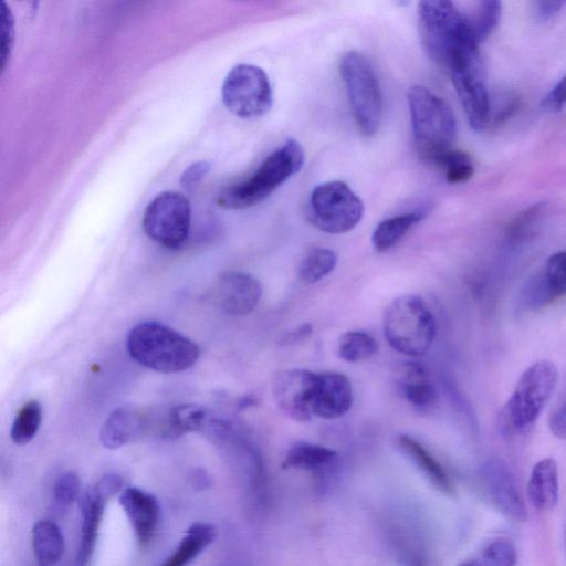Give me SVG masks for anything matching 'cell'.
Instances as JSON below:
<instances>
[{"mask_svg":"<svg viewBox=\"0 0 566 566\" xmlns=\"http://www.w3.org/2000/svg\"><path fill=\"white\" fill-rule=\"evenodd\" d=\"M126 346L139 365L161 374H176L191 368L200 356L192 339L159 322L145 321L132 327Z\"/></svg>","mask_w":566,"mask_h":566,"instance_id":"6da1fadb","label":"cell"},{"mask_svg":"<svg viewBox=\"0 0 566 566\" xmlns=\"http://www.w3.org/2000/svg\"><path fill=\"white\" fill-rule=\"evenodd\" d=\"M413 145L419 157L437 165L440 158L453 149L457 122L450 106L422 85L408 90Z\"/></svg>","mask_w":566,"mask_h":566,"instance_id":"7a4b0ae2","label":"cell"},{"mask_svg":"<svg viewBox=\"0 0 566 566\" xmlns=\"http://www.w3.org/2000/svg\"><path fill=\"white\" fill-rule=\"evenodd\" d=\"M303 147L294 139H287L272 151L248 178L224 188L217 198L223 209L242 210L251 208L298 172L304 164Z\"/></svg>","mask_w":566,"mask_h":566,"instance_id":"3957f363","label":"cell"},{"mask_svg":"<svg viewBox=\"0 0 566 566\" xmlns=\"http://www.w3.org/2000/svg\"><path fill=\"white\" fill-rule=\"evenodd\" d=\"M418 14L422 45L428 55L443 67L459 49L478 42L468 17L450 1H421Z\"/></svg>","mask_w":566,"mask_h":566,"instance_id":"277c9868","label":"cell"},{"mask_svg":"<svg viewBox=\"0 0 566 566\" xmlns=\"http://www.w3.org/2000/svg\"><path fill=\"white\" fill-rule=\"evenodd\" d=\"M436 331L434 317L418 295H400L385 312V337L394 349L406 356L424 355L433 343Z\"/></svg>","mask_w":566,"mask_h":566,"instance_id":"5b68a950","label":"cell"},{"mask_svg":"<svg viewBox=\"0 0 566 566\" xmlns=\"http://www.w3.org/2000/svg\"><path fill=\"white\" fill-rule=\"evenodd\" d=\"M557 380V368L549 360H538L527 367L501 411L503 428L513 432L530 429L551 399Z\"/></svg>","mask_w":566,"mask_h":566,"instance_id":"8992f818","label":"cell"},{"mask_svg":"<svg viewBox=\"0 0 566 566\" xmlns=\"http://www.w3.org/2000/svg\"><path fill=\"white\" fill-rule=\"evenodd\" d=\"M350 109L360 133H377L382 118V94L370 62L359 52H346L339 63Z\"/></svg>","mask_w":566,"mask_h":566,"instance_id":"52a82bcc","label":"cell"},{"mask_svg":"<svg viewBox=\"0 0 566 566\" xmlns=\"http://www.w3.org/2000/svg\"><path fill=\"white\" fill-rule=\"evenodd\" d=\"M363 213V201L340 180L317 185L308 198V220L326 233L339 234L350 231L358 224Z\"/></svg>","mask_w":566,"mask_h":566,"instance_id":"ba28073f","label":"cell"},{"mask_svg":"<svg viewBox=\"0 0 566 566\" xmlns=\"http://www.w3.org/2000/svg\"><path fill=\"white\" fill-rule=\"evenodd\" d=\"M221 97L227 109L243 119L264 115L273 102L266 73L252 64H238L229 71L221 86Z\"/></svg>","mask_w":566,"mask_h":566,"instance_id":"9c48e42d","label":"cell"},{"mask_svg":"<svg viewBox=\"0 0 566 566\" xmlns=\"http://www.w3.org/2000/svg\"><path fill=\"white\" fill-rule=\"evenodd\" d=\"M191 207L180 192L167 190L158 193L145 208L142 224L146 235L168 248H180L189 235Z\"/></svg>","mask_w":566,"mask_h":566,"instance_id":"30bf717a","label":"cell"},{"mask_svg":"<svg viewBox=\"0 0 566 566\" xmlns=\"http://www.w3.org/2000/svg\"><path fill=\"white\" fill-rule=\"evenodd\" d=\"M316 379L317 373L303 368L277 370L271 387L276 406L293 420H311Z\"/></svg>","mask_w":566,"mask_h":566,"instance_id":"8fae6325","label":"cell"},{"mask_svg":"<svg viewBox=\"0 0 566 566\" xmlns=\"http://www.w3.org/2000/svg\"><path fill=\"white\" fill-rule=\"evenodd\" d=\"M207 296L214 306L229 315H247L259 304L262 285L250 273L228 271L216 277Z\"/></svg>","mask_w":566,"mask_h":566,"instance_id":"7c38bea8","label":"cell"},{"mask_svg":"<svg viewBox=\"0 0 566 566\" xmlns=\"http://www.w3.org/2000/svg\"><path fill=\"white\" fill-rule=\"evenodd\" d=\"M481 476L489 496L506 516L517 522L527 520V509L515 479L507 465L499 459L486 461Z\"/></svg>","mask_w":566,"mask_h":566,"instance_id":"4fadbf2b","label":"cell"},{"mask_svg":"<svg viewBox=\"0 0 566 566\" xmlns=\"http://www.w3.org/2000/svg\"><path fill=\"white\" fill-rule=\"evenodd\" d=\"M353 405V389L349 379L335 371L317 373L312 400L313 416L335 419L348 412Z\"/></svg>","mask_w":566,"mask_h":566,"instance_id":"5bb4252c","label":"cell"},{"mask_svg":"<svg viewBox=\"0 0 566 566\" xmlns=\"http://www.w3.org/2000/svg\"><path fill=\"white\" fill-rule=\"evenodd\" d=\"M563 295H566V250L547 259L524 289L523 301L527 307L538 308Z\"/></svg>","mask_w":566,"mask_h":566,"instance_id":"9a60e30c","label":"cell"},{"mask_svg":"<svg viewBox=\"0 0 566 566\" xmlns=\"http://www.w3.org/2000/svg\"><path fill=\"white\" fill-rule=\"evenodd\" d=\"M118 501L138 542L142 545L148 544L159 524V504L156 496L129 486L119 493Z\"/></svg>","mask_w":566,"mask_h":566,"instance_id":"2e32d148","label":"cell"},{"mask_svg":"<svg viewBox=\"0 0 566 566\" xmlns=\"http://www.w3.org/2000/svg\"><path fill=\"white\" fill-rule=\"evenodd\" d=\"M149 430L150 420L144 411L135 407H119L102 424L99 441L104 448L115 450L140 438Z\"/></svg>","mask_w":566,"mask_h":566,"instance_id":"e0dca14e","label":"cell"},{"mask_svg":"<svg viewBox=\"0 0 566 566\" xmlns=\"http://www.w3.org/2000/svg\"><path fill=\"white\" fill-rule=\"evenodd\" d=\"M107 501L94 488L81 499L82 528L75 566H87L91 560Z\"/></svg>","mask_w":566,"mask_h":566,"instance_id":"ac0fdd59","label":"cell"},{"mask_svg":"<svg viewBox=\"0 0 566 566\" xmlns=\"http://www.w3.org/2000/svg\"><path fill=\"white\" fill-rule=\"evenodd\" d=\"M527 496L538 511H549L558 501V469L553 458L539 460L532 469L527 482Z\"/></svg>","mask_w":566,"mask_h":566,"instance_id":"d6986e66","label":"cell"},{"mask_svg":"<svg viewBox=\"0 0 566 566\" xmlns=\"http://www.w3.org/2000/svg\"><path fill=\"white\" fill-rule=\"evenodd\" d=\"M398 387L403 398L415 408L427 410L437 402V392L427 369L413 361L402 365Z\"/></svg>","mask_w":566,"mask_h":566,"instance_id":"ffe728a7","label":"cell"},{"mask_svg":"<svg viewBox=\"0 0 566 566\" xmlns=\"http://www.w3.org/2000/svg\"><path fill=\"white\" fill-rule=\"evenodd\" d=\"M397 444L437 490L447 495L454 493L453 483L443 467L419 441L401 434L397 439Z\"/></svg>","mask_w":566,"mask_h":566,"instance_id":"44dd1931","label":"cell"},{"mask_svg":"<svg viewBox=\"0 0 566 566\" xmlns=\"http://www.w3.org/2000/svg\"><path fill=\"white\" fill-rule=\"evenodd\" d=\"M216 527L207 522H195L185 532L175 551L160 566H188L216 538Z\"/></svg>","mask_w":566,"mask_h":566,"instance_id":"7402d4cb","label":"cell"},{"mask_svg":"<svg viewBox=\"0 0 566 566\" xmlns=\"http://www.w3.org/2000/svg\"><path fill=\"white\" fill-rule=\"evenodd\" d=\"M32 549L39 566H55L64 553V537L50 520H39L31 532Z\"/></svg>","mask_w":566,"mask_h":566,"instance_id":"603a6c76","label":"cell"},{"mask_svg":"<svg viewBox=\"0 0 566 566\" xmlns=\"http://www.w3.org/2000/svg\"><path fill=\"white\" fill-rule=\"evenodd\" d=\"M426 216V211L415 210L397 214L380 221L371 235L377 252H386L395 247L406 233Z\"/></svg>","mask_w":566,"mask_h":566,"instance_id":"cb8c5ba5","label":"cell"},{"mask_svg":"<svg viewBox=\"0 0 566 566\" xmlns=\"http://www.w3.org/2000/svg\"><path fill=\"white\" fill-rule=\"evenodd\" d=\"M213 417L205 407L182 403L171 408L166 417L167 438H177L188 432L207 430Z\"/></svg>","mask_w":566,"mask_h":566,"instance_id":"d4e9b609","label":"cell"},{"mask_svg":"<svg viewBox=\"0 0 566 566\" xmlns=\"http://www.w3.org/2000/svg\"><path fill=\"white\" fill-rule=\"evenodd\" d=\"M336 457L337 452L333 449L308 442H297L286 452L282 468L319 470L331 464Z\"/></svg>","mask_w":566,"mask_h":566,"instance_id":"484cf974","label":"cell"},{"mask_svg":"<svg viewBox=\"0 0 566 566\" xmlns=\"http://www.w3.org/2000/svg\"><path fill=\"white\" fill-rule=\"evenodd\" d=\"M337 264V254L327 248H314L303 258L298 276L305 284H314L327 276Z\"/></svg>","mask_w":566,"mask_h":566,"instance_id":"4316f807","label":"cell"},{"mask_svg":"<svg viewBox=\"0 0 566 566\" xmlns=\"http://www.w3.org/2000/svg\"><path fill=\"white\" fill-rule=\"evenodd\" d=\"M42 421V407L35 399L27 401L17 412L10 437L18 446L28 444L36 436Z\"/></svg>","mask_w":566,"mask_h":566,"instance_id":"83f0119b","label":"cell"},{"mask_svg":"<svg viewBox=\"0 0 566 566\" xmlns=\"http://www.w3.org/2000/svg\"><path fill=\"white\" fill-rule=\"evenodd\" d=\"M517 551L507 538H495L489 542L480 553L461 563L459 566H515Z\"/></svg>","mask_w":566,"mask_h":566,"instance_id":"f1b7e54d","label":"cell"},{"mask_svg":"<svg viewBox=\"0 0 566 566\" xmlns=\"http://www.w3.org/2000/svg\"><path fill=\"white\" fill-rule=\"evenodd\" d=\"M338 356L348 363H360L378 352V343L368 333L350 331L343 334L337 346Z\"/></svg>","mask_w":566,"mask_h":566,"instance_id":"f546056e","label":"cell"},{"mask_svg":"<svg viewBox=\"0 0 566 566\" xmlns=\"http://www.w3.org/2000/svg\"><path fill=\"white\" fill-rule=\"evenodd\" d=\"M502 15V4L496 0H485L478 4L472 18H468L478 42L484 41L497 27Z\"/></svg>","mask_w":566,"mask_h":566,"instance_id":"4dcf8cb0","label":"cell"},{"mask_svg":"<svg viewBox=\"0 0 566 566\" xmlns=\"http://www.w3.org/2000/svg\"><path fill=\"white\" fill-rule=\"evenodd\" d=\"M436 166L443 169L446 180L449 184L465 182L474 172V166L470 156L457 149L446 153Z\"/></svg>","mask_w":566,"mask_h":566,"instance_id":"1f68e13d","label":"cell"},{"mask_svg":"<svg viewBox=\"0 0 566 566\" xmlns=\"http://www.w3.org/2000/svg\"><path fill=\"white\" fill-rule=\"evenodd\" d=\"M81 482L76 473L61 474L53 486V502L60 512L66 511L80 495Z\"/></svg>","mask_w":566,"mask_h":566,"instance_id":"d6a6232c","label":"cell"},{"mask_svg":"<svg viewBox=\"0 0 566 566\" xmlns=\"http://www.w3.org/2000/svg\"><path fill=\"white\" fill-rule=\"evenodd\" d=\"M544 208L543 202H537L516 217L509 230V239L512 243L520 242L530 235L542 219Z\"/></svg>","mask_w":566,"mask_h":566,"instance_id":"836d02e7","label":"cell"},{"mask_svg":"<svg viewBox=\"0 0 566 566\" xmlns=\"http://www.w3.org/2000/svg\"><path fill=\"white\" fill-rule=\"evenodd\" d=\"M1 24H2V43H1V65L2 70L6 69L8 60L10 59V54L13 48L14 40V27H13V17L11 15V11L8 9L6 2H1Z\"/></svg>","mask_w":566,"mask_h":566,"instance_id":"e575fe53","label":"cell"},{"mask_svg":"<svg viewBox=\"0 0 566 566\" xmlns=\"http://www.w3.org/2000/svg\"><path fill=\"white\" fill-rule=\"evenodd\" d=\"M102 496L109 500L124 490V481L120 475L108 473L102 476L93 486Z\"/></svg>","mask_w":566,"mask_h":566,"instance_id":"d590c367","label":"cell"},{"mask_svg":"<svg viewBox=\"0 0 566 566\" xmlns=\"http://www.w3.org/2000/svg\"><path fill=\"white\" fill-rule=\"evenodd\" d=\"M210 163L207 160H200L193 163L185 169L180 176V184L186 187H193L197 185L210 170Z\"/></svg>","mask_w":566,"mask_h":566,"instance_id":"8d00e7d4","label":"cell"},{"mask_svg":"<svg viewBox=\"0 0 566 566\" xmlns=\"http://www.w3.org/2000/svg\"><path fill=\"white\" fill-rule=\"evenodd\" d=\"M566 104V75L551 90L543 99V107L557 112Z\"/></svg>","mask_w":566,"mask_h":566,"instance_id":"74e56055","label":"cell"},{"mask_svg":"<svg viewBox=\"0 0 566 566\" xmlns=\"http://www.w3.org/2000/svg\"><path fill=\"white\" fill-rule=\"evenodd\" d=\"M549 429L555 437L566 439V400L552 413Z\"/></svg>","mask_w":566,"mask_h":566,"instance_id":"f35d334b","label":"cell"},{"mask_svg":"<svg viewBox=\"0 0 566 566\" xmlns=\"http://www.w3.org/2000/svg\"><path fill=\"white\" fill-rule=\"evenodd\" d=\"M565 4V1H537L535 3L536 14L541 20H548L556 15Z\"/></svg>","mask_w":566,"mask_h":566,"instance_id":"ab89813d","label":"cell"},{"mask_svg":"<svg viewBox=\"0 0 566 566\" xmlns=\"http://www.w3.org/2000/svg\"><path fill=\"white\" fill-rule=\"evenodd\" d=\"M311 333L312 326L310 324H304L294 331L285 333L281 337L280 343L284 345L294 344L300 340L306 339L311 335Z\"/></svg>","mask_w":566,"mask_h":566,"instance_id":"60d3db41","label":"cell"},{"mask_svg":"<svg viewBox=\"0 0 566 566\" xmlns=\"http://www.w3.org/2000/svg\"><path fill=\"white\" fill-rule=\"evenodd\" d=\"M190 482L198 491H203L211 485L210 476L203 470L193 471L190 475Z\"/></svg>","mask_w":566,"mask_h":566,"instance_id":"b9f144b4","label":"cell"}]
</instances>
